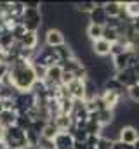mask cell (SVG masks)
<instances>
[{
  "label": "cell",
  "instance_id": "7c38bea8",
  "mask_svg": "<svg viewBox=\"0 0 139 149\" xmlns=\"http://www.w3.org/2000/svg\"><path fill=\"white\" fill-rule=\"evenodd\" d=\"M54 148L56 149H73V137L68 132H59L54 137Z\"/></svg>",
  "mask_w": 139,
  "mask_h": 149
},
{
  "label": "cell",
  "instance_id": "9c48e42d",
  "mask_svg": "<svg viewBox=\"0 0 139 149\" xmlns=\"http://www.w3.org/2000/svg\"><path fill=\"white\" fill-rule=\"evenodd\" d=\"M63 43H66V42H65V35H63L61 30H58V28H49L47 30V33H45V45L47 47L54 49V47H59Z\"/></svg>",
  "mask_w": 139,
  "mask_h": 149
},
{
  "label": "cell",
  "instance_id": "277c9868",
  "mask_svg": "<svg viewBox=\"0 0 139 149\" xmlns=\"http://www.w3.org/2000/svg\"><path fill=\"white\" fill-rule=\"evenodd\" d=\"M32 108H35V95L32 92H18L14 97V111L18 114L28 113Z\"/></svg>",
  "mask_w": 139,
  "mask_h": 149
},
{
  "label": "cell",
  "instance_id": "484cf974",
  "mask_svg": "<svg viewBox=\"0 0 139 149\" xmlns=\"http://www.w3.org/2000/svg\"><path fill=\"white\" fill-rule=\"evenodd\" d=\"M113 149H134V146H127V144L117 141V142H113Z\"/></svg>",
  "mask_w": 139,
  "mask_h": 149
},
{
  "label": "cell",
  "instance_id": "d4e9b609",
  "mask_svg": "<svg viewBox=\"0 0 139 149\" xmlns=\"http://www.w3.org/2000/svg\"><path fill=\"white\" fill-rule=\"evenodd\" d=\"M94 7H96V2H80V3H77L78 12H91Z\"/></svg>",
  "mask_w": 139,
  "mask_h": 149
},
{
  "label": "cell",
  "instance_id": "4fadbf2b",
  "mask_svg": "<svg viewBox=\"0 0 139 149\" xmlns=\"http://www.w3.org/2000/svg\"><path fill=\"white\" fill-rule=\"evenodd\" d=\"M37 43H38V35L33 31H26L19 40V45L28 50H37Z\"/></svg>",
  "mask_w": 139,
  "mask_h": 149
},
{
  "label": "cell",
  "instance_id": "d6a6232c",
  "mask_svg": "<svg viewBox=\"0 0 139 149\" xmlns=\"http://www.w3.org/2000/svg\"><path fill=\"white\" fill-rule=\"evenodd\" d=\"M0 88H2V80H0Z\"/></svg>",
  "mask_w": 139,
  "mask_h": 149
},
{
  "label": "cell",
  "instance_id": "2e32d148",
  "mask_svg": "<svg viewBox=\"0 0 139 149\" xmlns=\"http://www.w3.org/2000/svg\"><path fill=\"white\" fill-rule=\"evenodd\" d=\"M125 3H122V2H104V12L108 17H118Z\"/></svg>",
  "mask_w": 139,
  "mask_h": 149
},
{
  "label": "cell",
  "instance_id": "5b68a950",
  "mask_svg": "<svg viewBox=\"0 0 139 149\" xmlns=\"http://www.w3.org/2000/svg\"><path fill=\"white\" fill-rule=\"evenodd\" d=\"M122 87L129 88L132 85L138 83V66H132V68H127V70H122V71H117L113 76Z\"/></svg>",
  "mask_w": 139,
  "mask_h": 149
},
{
  "label": "cell",
  "instance_id": "ac0fdd59",
  "mask_svg": "<svg viewBox=\"0 0 139 149\" xmlns=\"http://www.w3.org/2000/svg\"><path fill=\"white\" fill-rule=\"evenodd\" d=\"M59 134V130H58V127H56V123L51 120V121H47L45 125H44V128H42V137H45V139H49V141H54V137Z\"/></svg>",
  "mask_w": 139,
  "mask_h": 149
},
{
  "label": "cell",
  "instance_id": "4dcf8cb0",
  "mask_svg": "<svg viewBox=\"0 0 139 149\" xmlns=\"http://www.w3.org/2000/svg\"><path fill=\"white\" fill-rule=\"evenodd\" d=\"M134 149H139V141L136 142V144H134Z\"/></svg>",
  "mask_w": 139,
  "mask_h": 149
},
{
  "label": "cell",
  "instance_id": "6da1fadb",
  "mask_svg": "<svg viewBox=\"0 0 139 149\" xmlns=\"http://www.w3.org/2000/svg\"><path fill=\"white\" fill-rule=\"evenodd\" d=\"M9 80L18 92H30L32 85L37 80L32 70V63L25 59H16L12 64H9Z\"/></svg>",
  "mask_w": 139,
  "mask_h": 149
},
{
  "label": "cell",
  "instance_id": "603a6c76",
  "mask_svg": "<svg viewBox=\"0 0 139 149\" xmlns=\"http://www.w3.org/2000/svg\"><path fill=\"white\" fill-rule=\"evenodd\" d=\"M37 149H56L54 148V141H49L45 137H38V142H37Z\"/></svg>",
  "mask_w": 139,
  "mask_h": 149
},
{
  "label": "cell",
  "instance_id": "ba28073f",
  "mask_svg": "<svg viewBox=\"0 0 139 149\" xmlns=\"http://www.w3.org/2000/svg\"><path fill=\"white\" fill-rule=\"evenodd\" d=\"M89 17H91V24H98V26H104L106 24V12H104V3L103 2H96V7L89 12Z\"/></svg>",
  "mask_w": 139,
  "mask_h": 149
},
{
  "label": "cell",
  "instance_id": "52a82bcc",
  "mask_svg": "<svg viewBox=\"0 0 139 149\" xmlns=\"http://www.w3.org/2000/svg\"><path fill=\"white\" fill-rule=\"evenodd\" d=\"M61 76H63V70L59 64H54L51 68H47V73H45V85L47 87H59L61 85Z\"/></svg>",
  "mask_w": 139,
  "mask_h": 149
},
{
  "label": "cell",
  "instance_id": "cb8c5ba5",
  "mask_svg": "<svg viewBox=\"0 0 139 149\" xmlns=\"http://www.w3.org/2000/svg\"><path fill=\"white\" fill-rule=\"evenodd\" d=\"M96 149H113V141H111V139H108V137L99 135V141H98Z\"/></svg>",
  "mask_w": 139,
  "mask_h": 149
},
{
  "label": "cell",
  "instance_id": "83f0119b",
  "mask_svg": "<svg viewBox=\"0 0 139 149\" xmlns=\"http://www.w3.org/2000/svg\"><path fill=\"white\" fill-rule=\"evenodd\" d=\"M73 149H87V144L80 141H73Z\"/></svg>",
  "mask_w": 139,
  "mask_h": 149
},
{
  "label": "cell",
  "instance_id": "3957f363",
  "mask_svg": "<svg viewBox=\"0 0 139 149\" xmlns=\"http://www.w3.org/2000/svg\"><path fill=\"white\" fill-rule=\"evenodd\" d=\"M42 21H44V14L40 9H26L25 7V12L19 19V23L25 26L26 31H33L37 33L42 26Z\"/></svg>",
  "mask_w": 139,
  "mask_h": 149
},
{
  "label": "cell",
  "instance_id": "836d02e7",
  "mask_svg": "<svg viewBox=\"0 0 139 149\" xmlns=\"http://www.w3.org/2000/svg\"><path fill=\"white\" fill-rule=\"evenodd\" d=\"M2 149H9V148H2Z\"/></svg>",
  "mask_w": 139,
  "mask_h": 149
},
{
  "label": "cell",
  "instance_id": "f1b7e54d",
  "mask_svg": "<svg viewBox=\"0 0 139 149\" xmlns=\"http://www.w3.org/2000/svg\"><path fill=\"white\" fill-rule=\"evenodd\" d=\"M4 134H5V128L0 127V144H2V141H4Z\"/></svg>",
  "mask_w": 139,
  "mask_h": 149
},
{
  "label": "cell",
  "instance_id": "5bb4252c",
  "mask_svg": "<svg viewBox=\"0 0 139 149\" xmlns=\"http://www.w3.org/2000/svg\"><path fill=\"white\" fill-rule=\"evenodd\" d=\"M16 118H18V113L16 111H9V109H4L0 113V127L4 128H11L16 125Z\"/></svg>",
  "mask_w": 139,
  "mask_h": 149
},
{
  "label": "cell",
  "instance_id": "f546056e",
  "mask_svg": "<svg viewBox=\"0 0 139 149\" xmlns=\"http://www.w3.org/2000/svg\"><path fill=\"white\" fill-rule=\"evenodd\" d=\"M4 111V104H2V101H0V113Z\"/></svg>",
  "mask_w": 139,
  "mask_h": 149
},
{
  "label": "cell",
  "instance_id": "4316f807",
  "mask_svg": "<svg viewBox=\"0 0 139 149\" xmlns=\"http://www.w3.org/2000/svg\"><path fill=\"white\" fill-rule=\"evenodd\" d=\"M7 74H9V66L4 64V63H0V80H2L4 76H7Z\"/></svg>",
  "mask_w": 139,
  "mask_h": 149
},
{
  "label": "cell",
  "instance_id": "ffe728a7",
  "mask_svg": "<svg viewBox=\"0 0 139 149\" xmlns=\"http://www.w3.org/2000/svg\"><path fill=\"white\" fill-rule=\"evenodd\" d=\"M103 28H104V26L89 24V26H87V37L91 38L92 42H96V40H101V38H103Z\"/></svg>",
  "mask_w": 139,
  "mask_h": 149
},
{
  "label": "cell",
  "instance_id": "d6986e66",
  "mask_svg": "<svg viewBox=\"0 0 139 149\" xmlns=\"http://www.w3.org/2000/svg\"><path fill=\"white\" fill-rule=\"evenodd\" d=\"M14 43H16V40L12 38L11 31L4 28V31H2V35H0V49L7 52L9 49H12V45H14Z\"/></svg>",
  "mask_w": 139,
  "mask_h": 149
},
{
  "label": "cell",
  "instance_id": "8992f818",
  "mask_svg": "<svg viewBox=\"0 0 139 149\" xmlns=\"http://www.w3.org/2000/svg\"><path fill=\"white\" fill-rule=\"evenodd\" d=\"M118 141L127 144V146H134L139 141V128L132 127V125H125L118 130Z\"/></svg>",
  "mask_w": 139,
  "mask_h": 149
},
{
  "label": "cell",
  "instance_id": "1f68e13d",
  "mask_svg": "<svg viewBox=\"0 0 139 149\" xmlns=\"http://www.w3.org/2000/svg\"><path fill=\"white\" fill-rule=\"evenodd\" d=\"M2 31H4V26H0V35H2Z\"/></svg>",
  "mask_w": 139,
  "mask_h": 149
},
{
  "label": "cell",
  "instance_id": "7a4b0ae2",
  "mask_svg": "<svg viewBox=\"0 0 139 149\" xmlns=\"http://www.w3.org/2000/svg\"><path fill=\"white\" fill-rule=\"evenodd\" d=\"M2 144H4V148H9V149H26L28 148V141H26L25 130H21L16 125L11 127V128H5Z\"/></svg>",
  "mask_w": 139,
  "mask_h": 149
},
{
  "label": "cell",
  "instance_id": "9a60e30c",
  "mask_svg": "<svg viewBox=\"0 0 139 149\" xmlns=\"http://www.w3.org/2000/svg\"><path fill=\"white\" fill-rule=\"evenodd\" d=\"M110 49H111V43L110 42H106V40H96V42H92V52L96 54V56H110Z\"/></svg>",
  "mask_w": 139,
  "mask_h": 149
},
{
  "label": "cell",
  "instance_id": "7402d4cb",
  "mask_svg": "<svg viewBox=\"0 0 139 149\" xmlns=\"http://www.w3.org/2000/svg\"><path fill=\"white\" fill-rule=\"evenodd\" d=\"M127 95H129V99L132 101V102H139V83L136 85H132V87H129L127 88Z\"/></svg>",
  "mask_w": 139,
  "mask_h": 149
},
{
  "label": "cell",
  "instance_id": "8fae6325",
  "mask_svg": "<svg viewBox=\"0 0 139 149\" xmlns=\"http://www.w3.org/2000/svg\"><path fill=\"white\" fill-rule=\"evenodd\" d=\"M101 99H103V102H104V108L110 109V111H113V109L120 104L122 95H118L117 92H111V90H104V94L101 95Z\"/></svg>",
  "mask_w": 139,
  "mask_h": 149
},
{
  "label": "cell",
  "instance_id": "44dd1931",
  "mask_svg": "<svg viewBox=\"0 0 139 149\" xmlns=\"http://www.w3.org/2000/svg\"><path fill=\"white\" fill-rule=\"evenodd\" d=\"M124 9H125V14L129 17H132V19L139 17V2H129V3H125Z\"/></svg>",
  "mask_w": 139,
  "mask_h": 149
},
{
  "label": "cell",
  "instance_id": "e0dca14e",
  "mask_svg": "<svg viewBox=\"0 0 139 149\" xmlns=\"http://www.w3.org/2000/svg\"><path fill=\"white\" fill-rule=\"evenodd\" d=\"M54 54H56V57H58L59 63L68 61V59L73 57V50H71V47L66 45V43H63V45H59V47H54Z\"/></svg>",
  "mask_w": 139,
  "mask_h": 149
},
{
  "label": "cell",
  "instance_id": "30bf717a",
  "mask_svg": "<svg viewBox=\"0 0 139 149\" xmlns=\"http://www.w3.org/2000/svg\"><path fill=\"white\" fill-rule=\"evenodd\" d=\"M85 81V80H84ZM84 81L73 80L71 83L66 85V92L73 101H84Z\"/></svg>",
  "mask_w": 139,
  "mask_h": 149
}]
</instances>
